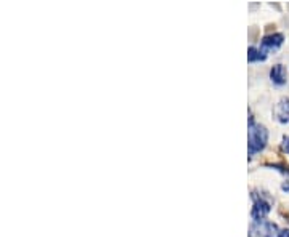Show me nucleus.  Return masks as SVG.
Returning a JSON list of instances; mask_svg holds the SVG:
<instances>
[{"label": "nucleus", "instance_id": "obj_3", "mask_svg": "<svg viewBox=\"0 0 289 237\" xmlns=\"http://www.w3.org/2000/svg\"><path fill=\"white\" fill-rule=\"evenodd\" d=\"M278 228L276 224L262 220V221H254L251 226L249 237H278Z\"/></svg>", "mask_w": 289, "mask_h": 237}, {"label": "nucleus", "instance_id": "obj_4", "mask_svg": "<svg viewBox=\"0 0 289 237\" xmlns=\"http://www.w3.org/2000/svg\"><path fill=\"white\" fill-rule=\"evenodd\" d=\"M273 116L278 122L289 123V98H281L273 109Z\"/></svg>", "mask_w": 289, "mask_h": 237}, {"label": "nucleus", "instance_id": "obj_6", "mask_svg": "<svg viewBox=\"0 0 289 237\" xmlns=\"http://www.w3.org/2000/svg\"><path fill=\"white\" fill-rule=\"evenodd\" d=\"M270 79L273 84L276 85H283L286 84V80H287V72L284 69L283 64H275L272 69H270Z\"/></svg>", "mask_w": 289, "mask_h": 237}, {"label": "nucleus", "instance_id": "obj_7", "mask_svg": "<svg viewBox=\"0 0 289 237\" xmlns=\"http://www.w3.org/2000/svg\"><path fill=\"white\" fill-rule=\"evenodd\" d=\"M267 58V53L259 47H251L249 50H247V59L251 61V63H254V61H264Z\"/></svg>", "mask_w": 289, "mask_h": 237}, {"label": "nucleus", "instance_id": "obj_8", "mask_svg": "<svg viewBox=\"0 0 289 237\" xmlns=\"http://www.w3.org/2000/svg\"><path fill=\"white\" fill-rule=\"evenodd\" d=\"M281 149H283L284 152H287V154H289V137H284V138H283Z\"/></svg>", "mask_w": 289, "mask_h": 237}, {"label": "nucleus", "instance_id": "obj_2", "mask_svg": "<svg viewBox=\"0 0 289 237\" xmlns=\"http://www.w3.org/2000/svg\"><path fill=\"white\" fill-rule=\"evenodd\" d=\"M252 199H254V207H252V218L254 221H262L265 220V216L270 213L272 210V202L268 200L265 195L262 194H252Z\"/></svg>", "mask_w": 289, "mask_h": 237}, {"label": "nucleus", "instance_id": "obj_1", "mask_svg": "<svg viewBox=\"0 0 289 237\" xmlns=\"http://www.w3.org/2000/svg\"><path fill=\"white\" fill-rule=\"evenodd\" d=\"M268 141V131L261 123H255L252 117L249 119V131H247V149L249 156H254L255 152H261Z\"/></svg>", "mask_w": 289, "mask_h": 237}, {"label": "nucleus", "instance_id": "obj_10", "mask_svg": "<svg viewBox=\"0 0 289 237\" xmlns=\"http://www.w3.org/2000/svg\"><path fill=\"white\" fill-rule=\"evenodd\" d=\"M281 189H283V191H286V192H289V180H286V181L281 184Z\"/></svg>", "mask_w": 289, "mask_h": 237}, {"label": "nucleus", "instance_id": "obj_5", "mask_svg": "<svg viewBox=\"0 0 289 237\" xmlns=\"http://www.w3.org/2000/svg\"><path fill=\"white\" fill-rule=\"evenodd\" d=\"M284 42V37L283 34L280 32H275V34H268L262 39V42H261V48L265 51H270V50H276L278 47H280L281 44Z\"/></svg>", "mask_w": 289, "mask_h": 237}, {"label": "nucleus", "instance_id": "obj_9", "mask_svg": "<svg viewBox=\"0 0 289 237\" xmlns=\"http://www.w3.org/2000/svg\"><path fill=\"white\" fill-rule=\"evenodd\" d=\"M278 237H289V229H281L278 232Z\"/></svg>", "mask_w": 289, "mask_h": 237}]
</instances>
